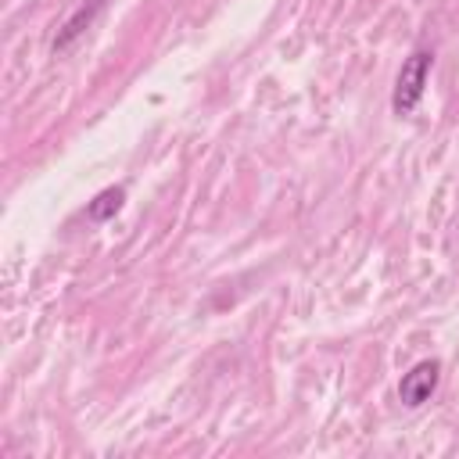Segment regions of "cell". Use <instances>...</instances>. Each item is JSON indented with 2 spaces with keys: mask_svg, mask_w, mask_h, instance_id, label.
Listing matches in <instances>:
<instances>
[{
  "mask_svg": "<svg viewBox=\"0 0 459 459\" xmlns=\"http://www.w3.org/2000/svg\"><path fill=\"white\" fill-rule=\"evenodd\" d=\"M430 68H434V54L430 50H412L402 68H398V79H394V93H391V108L394 115H412L423 90H427V79H430Z\"/></svg>",
  "mask_w": 459,
  "mask_h": 459,
  "instance_id": "1",
  "label": "cell"
},
{
  "mask_svg": "<svg viewBox=\"0 0 459 459\" xmlns=\"http://www.w3.org/2000/svg\"><path fill=\"white\" fill-rule=\"evenodd\" d=\"M100 7H104V0H82V4L68 14V22L57 29V36H54V54H65V50L93 25V18L100 14Z\"/></svg>",
  "mask_w": 459,
  "mask_h": 459,
  "instance_id": "3",
  "label": "cell"
},
{
  "mask_svg": "<svg viewBox=\"0 0 459 459\" xmlns=\"http://www.w3.org/2000/svg\"><path fill=\"white\" fill-rule=\"evenodd\" d=\"M126 204V190L122 186H104L90 204H86V219L90 222H111Z\"/></svg>",
  "mask_w": 459,
  "mask_h": 459,
  "instance_id": "4",
  "label": "cell"
},
{
  "mask_svg": "<svg viewBox=\"0 0 459 459\" xmlns=\"http://www.w3.org/2000/svg\"><path fill=\"white\" fill-rule=\"evenodd\" d=\"M437 384H441V362H437V359H423V362H416V366L402 377L398 398H402L405 409H420L423 402L434 398Z\"/></svg>",
  "mask_w": 459,
  "mask_h": 459,
  "instance_id": "2",
  "label": "cell"
}]
</instances>
